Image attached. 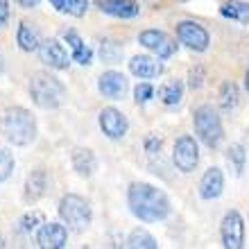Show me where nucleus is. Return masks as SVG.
Listing matches in <instances>:
<instances>
[{
    "label": "nucleus",
    "instance_id": "f257e3e1",
    "mask_svg": "<svg viewBox=\"0 0 249 249\" xmlns=\"http://www.w3.org/2000/svg\"><path fill=\"white\" fill-rule=\"evenodd\" d=\"M127 202L129 211L143 222H161L170 215V199L165 197V193L145 181H134L129 186Z\"/></svg>",
    "mask_w": 249,
    "mask_h": 249
},
{
    "label": "nucleus",
    "instance_id": "f03ea898",
    "mask_svg": "<svg viewBox=\"0 0 249 249\" xmlns=\"http://www.w3.org/2000/svg\"><path fill=\"white\" fill-rule=\"evenodd\" d=\"M0 134L12 145L25 147L36 138V120L23 107H9L0 116Z\"/></svg>",
    "mask_w": 249,
    "mask_h": 249
},
{
    "label": "nucleus",
    "instance_id": "7ed1b4c3",
    "mask_svg": "<svg viewBox=\"0 0 249 249\" xmlns=\"http://www.w3.org/2000/svg\"><path fill=\"white\" fill-rule=\"evenodd\" d=\"M30 95L34 105L41 109H57L66 100V86L59 77H54L50 72H36L30 79Z\"/></svg>",
    "mask_w": 249,
    "mask_h": 249
},
{
    "label": "nucleus",
    "instance_id": "20e7f679",
    "mask_svg": "<svg viewBox=\"0 0 249 249\" xmlns=\"http://www.w3.org/2000/svg\"><path fill=\"white\" fill-rule=\"evenodd\" d=\"M59 217L61 222L68 227V231L82 233L84 229H89V224L93 220L91 204L86 202L84 197L68 193V195H64L59 199Z\"/></svg>",
    "mask_w": 249,
    "mask_h": 249
},
{
    "label": "nucleus",
    "instance_id": "39448f33",
    "mask_svg": "<svg viewBox=\"0 0 249 249\" xmlns=\"http://www.w3.org/2000/svg\"><path fill=\"white\" fill-rule=\"evenodd\" d=\"M193 123H195V131L199 141L209 147H217L222 143V120L217 116V111L211 105H199L195 109V116H193Z\"/></svg>",
    "mask_w": 249,
    "mask_h": 249
},
{
    "label": "nucleus",
    "instance_id": "423d86ee",
    "mask_svg": "<svg viewBox=\"0 0 249 249\" xmlns=\"http://www.w3.org/2000/svg\"><path fill=\"white\" fill-rule=\"evenodd\" d=\"M172 163L181 172H193L197 168V163H199V145L190 134H184V136H179L175 141Z\"/></svg>",
    "mask_w": 249,
    "mask_h": 249
},
{
    "label": "nucleus",
    "instance_id": "0eeeda50",
    "mask_svg": "<svg viewBox=\"0 0 249 249\" xmlns=\"http://www.w3.org/2000/svg\"><path fill=\"white\" fill-rule=\"evenodd\" d=\"M177 39L181 41L186 48L195 50V53L209 50V43H211L209 32H206L199 23H195V20H181V23H179L177 25Z\"/></svg>",
    "mask_w": 249,
    "mask_h": 249
},
{
    "label": "nucleus",
    "instance_id": "6e6552de",
    "mask_svg": "<svg viewBox=\"0 0 249 249\" xmlns=\"http://www.w3.org/2000/svg\"><path fill=\"white\" fill-rule=\"evenodd\" d=\"M222 245L227 249H240L245 245V220L238 211H227L222 217Z\"/></svg>",
    "mask_w": 249,
    "mask_h": 249
},
{
    "label": "nucleus",
    "instance_id": "1a4fd4ad",
    "mask_svg": "<svg viewBox=\"0 0 249 249\" xmlns=\"http://www.w3.org/2000/svg\"><path fill=\"white\" fill-rule=\"evenodd\" d=\"M138 43L143 48H147L150 53H154L159 59H168L177 50V43L165 32H161V30H145V32H141Z\"/></svg>",
    "mask_w": 249,
    "mask_h": 249
},
{
    "label": "nucleus",
    "instance_id": "9d476101",
    "mask_svg": "<svg viewBox=\"0 0 249 249\" xmlns=\"http://www.w3.org/2000/svg\"><path fill=\"white\" fill-rule=\"evenodd\" d=\"M39 59L48 66V68H54V71H66L71 66V57L66 53V48L61 46L57 39H46L41 41L39 46Z\"/></svg>",
    "mask_w": 249,
    "mask_h": 249
},
{
    "label": "nucleus",
    "instance_id": "9b49d317",
    "mask_svg": "<svg viewBox=\"0 0 249 249\" xmlns=\"http://www.w3.org/2000/svg\"><path fill=\"white\" fill-rule=\"evenodd\" d=\"M98 123H100L102 134H105L107 138H111V141L123 138L124 134H127V129H129V123L124 118V113H120L118 109H113V107H107V109L100 111Z\"/></svg>",
    "mask_w": 249,
    "mask_h": 249
},
{
    "label": "nucleus",
    "instance_id": "f8f14e48",
    "mask_svg": "<svg viewBox=\"0 0 249 249\" xmlns=\"http://www.w3.org/2000/svg\"><path fill=\"white\" fill-rule=\"evenodd\" d=\"M68 243V227L59 222H46L36 231V245L41 249H61Z\"/></svg>",
    "mask_w": 249,
    "mask_h": 249
},
{
    "label": "nucleus",
    "instance_id": "ddd939ff",
    "mask_svg": "<svg viewBox=\"0 0 249 249\" xmlns=\"http://www.w3.org/2000/svg\"><path fill=\"white\" fill-rule=\"evenodd\" d=\"M98 91L109 100H120L127 93V77L116 71L102 72L98 77Z\"/></svg>",
    "mask_w": 249,
    "mask_h": 249
},
{
    "label": "nucleus",
    "instance_id": "4468645a",
    "mask_svg": "<svg viewBox=\"0 0 249 249\" xmlns=\"http://www.w3.org/2000/svg\"><path fill=\"white\" fill-rule=\"evenodd\" d=\"M224 190V175L220 168H209L199 179V197L202 199H217Z\"/></svg>",
    "mask_w": 249,
    "mask_h": 249
},
{
    "label": "nucleus",
    "instance_id": "2eb2a0df",
    "mask_svg": "<svg viewBox=\"0 0 249 249\" xmlns=\"http://www.w3.org/2000/svg\"><path fill=\"white\" fill-rule=\"evenodd\" d=\"M129 71H131V75H136L141 79H152L163 72V64L147 57V54H138V57H131Z\"/></svg>",
    "mask_w": 249,
    "mask_h": 249
},
{
    "label": "nucleus",
    "instance_id": "dca6fc26",
    "mask_svg": "<svg viewBox=\"0 0 249 249\" xmlns=\"http://www.w3.org/2000/svg\"><path fill=\"white\" fill-rule=\"evenodd\" d=\"M100 12L116 16V18H136L138 5L134 0H98Z\"/></svg>",
    "mask_w": 249,
    "mask_h": 249
},
{
    "label": "nucleus",
    "instance_id": "f3484780",
    "mask_svg": "<svg viewBox=\"0 0 249 249\" xmlns=\"http://www.w3.org/2000/svg\"><path fill=\"white\" fill-rule=\"evenodd\" d=\"M71 161L79 177H91L93 172H95V168H98V159H95V154L89 147H75Z\"/></svg>",
    "mask_w": 249,
    "mask_h": 249
},
{
    "label": "nucleus",
    "instance_id": "a211bd4d",
    "mask_svg": "<svg viewBox=\"0 0 249 249\" xmlns=\"http://www.w3.org/2000/svg\"><path fill=\"white\" fill-rule=\"evenodd\" d=\"M46 188H48L46 170L43 168H34L25 179V199L27 202H36V199L46 195Z\"/></svg>",
    "mask_w": 249,
    "mask_h": 249
},
{
    "label": "nucleus",
    "instance_id": "6ab92c4d",
    "mask_svg": "<svg viewBox=\"0 0 249 249\" xmlns=\"http://www.w3.org/2000/svg\"><path fill=\"white\" fill-rule=\"evenodd\" d=\"M64 39L66 43L72 48V59L77 61V64L82 66H89L93 61V50L89 46H86L84 41L79 39V34L75 32V30H68V32H64Z\"/></svg>",
    "mask_w": 249,
    "mask_h": 249
},
{
    "label": "nucleus",
    "instance_id": "aec40b11",
    "mask_svg": "<svg viewBox=\"0 0 249 249\" xmlns=\"http://www.w3.org/2000/svg\"><path fill=\"white\" fill-rule=\"evenodd\" d=\"M159 98L165 107H177L184 98V84L179 79H168L163 82V86L159 89Z\"/></svg>",
    "mask_w": 249,
    "mask_h": 249
},
{
    "label": "nucleus",
    "instance_id": "412c9836",
    "mask_svg": "<svg viewBox=\"0 0 249 249\" xmlns=\"http://www.w3.org/2000/svg\"><path fill=\"white\" fill-rule=\"evenodd\" d=\"M16 43H18L20 50H25V53H34V50H39L41 39H39V34L34 32L27 23H20L18 32H16Z\"/></svg>",
    "mask_w": 249,
    "mask_h": 249
},
{
    "label": "nucleus",
    "instance_id": "4be33fe9",
    "mask_svg": "<svg viewBox=\"0 0 249 249\" xmlns=\"http://www.w3.org/2000/svg\"><path fill=\"white\" fill-rule=\"evenodd\" d=\"M50 5L61 14H68V16H84L86 9H89V0H48Z\"/></svg>",
    "mask_w": 249,
    "mask_h": 249
},
{
    "label": "nucleus",
    "instance_id": "5701e85b",
    "mask_svg": "<svg viewBox=\"0 0 249 249\" xmlns=\"http://www.w3.org/2000/svg\"><path fill=\"white\" fill-rule=\"evenodd\" d=\"M220 14L224 18L231 20H240V23H247L249 20V5L247 2H240V0H229L220 7Z\"/></svg>",
    "mask_w": 249,
    "mask_h": 249
},
{
    "label": "nucleus",
    "instance_id": "b1692460",
    "mask_svg": "<svg viewBox=\"0 0 249 249\" xmlns=\"http://www.w3.org/2000/svg\"><path fill=\"white\" fill-rule=\"evenodd\" d=\"M127 247L131 249H159V240L145 229H134L127 238Z\"/></svg>",
    "mask_w": 249,
    "mask_h": 249
},
{
    "label": "nucleus",
    "instance_id": "393cba45",
    "mask_svg": "<svg viewBox=\"0 0 249 249\" xmlns=\"http://www.w3.org/2000/svg\"><path fill=\"white\" fill-rule=\"evenodd\" d=\"M240 102V93H238V86L233 82H224L220 86V107L224 111H233Z\"/></svg>",
    "mask_w": 249,
    "mask_h": 249
},
{
    "label": "nucleus",
    "instance_id": "a878e982",
    "mask_svg": "<svg viewBox=\"0 0 249 249\" xmlns=\"http://www.w3.org/2000/svg\"><path fill=\"white\" fill-rule=\"evenodd\" d=\"M43 224H46V215H43L41 211H30V213L23 215V220H20V231L34 233V231H39Z\"/></svg>",
    "mask_w": 249,
    "mask_h": 249
},
{
    "label": "nucleus",
    "instance_id": "bb28decb",
    "mask_svg": "<svg viewBox=\"0 0 249 249\" xmlns=\"http://www.w3.org/2000/svg\"><path fill=\"white\" fill-rule=\"evenodd\" d=\"M100 57H102L105 64H116L123 57V48L116 41H102L100 43Z\"/></svg>",
    "mask_w": 249,
    "mask_h": 249
},
{
    "label": "nucleus",
    "instance_id": "cd10ccee",
    "mask_svg": "<svg viewBox=\"0 0 249 249\" xmlns=\"http://www.w3.org/2000/svg\"><path fill=\"white\" fill-rule=\"evenodd\" d=\"M227 159H229L233 168H236V175H243L245 170V161H247V152H245L243 145H231L229 150H227Z\"/></svg>",
    "mask_w": 249,
    "mask_h": 249
},
{
    "label": "nucleus",
    "instance_id": "c85d7f7f",
    "mask_svg": "<svg viewBox=\"0 0 249 249\" xmlns=\"http://www.w3.org/2000/svg\"><path fill=\"white\" fill-rule=\"evenodd\" d=\"M12 172H14V157H12V152H7V150H2V147H0V184L12 177Z\"/></svg>",
    "mask_w": 249,
    "mask_h": 249
},
{
    "label": "nucleus",
    "instance_id": "c756f323",
    "mask_svg": "<svg viewBox=\"0 0 249 249\" xmlns=\"http://www.w3.org/2000/svg\"><path fill=\"white\" fill-rule=\"evenodd\" d=\"M154 98V86L143 82V84H138L134 89V100H136V105H145V102H150Z\"/></svg>",
    "mask_w": 249,
    "mask_h": 249
},
{
    "label": "nucleus",
    "instance_id": "7c9ffc66",
    "mask_svg": "<svg viewBox=\"0 0 249 249\" xmlns=\"http://www.w3.org/2000/svg\"><path fill=\"white\" fill-rule=\"evenodd\" d=\"M204 79H206V71H204L202 66L190 68V72H188V86L193 89V91H197V89L204 84Z\"/></svg>",
    "mask_w": 249,
    "mask_h": 249
},
{
    "label": "nucleus",
    "instance_id": "2f4dec72",
    "mask_svg": "<svg viewBox=\"0 0 249 249\" xmlns=\"http://www.w3.org/2000/svg\"><path fill=\"white\" fill-rule=\"evenodd\" d=\"M145 150L150 152V154L159 152V150H161V138L154 136V134H152V136H147V138H145Z\"/></svg>",
    "mask_w": 249,
    "mask_h": 249
},
{
    "label": "nucleus",
    "instance_id": "473e14b6",
    "mask_svg": "<svg viewBox=\"0 0 249 249\" xmlns=\"http://www.w3.org/2000/svg\"><path fill=\"white\" fill-rule=\"evenodd\" d=\"M7 18H9V2L0 0V25H5Z\"/></svg>",
    "mask_w": 249,
    "mask_h": 249
},
{
    "label": "nucleus",
    "instance_id": "72a5a7b5",
    "mask_svg": "<svg viewBox=\"0 0 249 249\" xmlns=\"http://www.w3.org/2000/svg\"><path fill=\"white\" fill-rule=\"evenodd\" d=\"M20 7H25V9H34V7H39L41 0H16Z\"/></svg>",
    "mask_w": 249,
    "mask_h": 249
},
{
    "label": "nucleus",
    "instance_id": "f704fd0d",
    "mask_svg": "<svg viewBox=\"0 0 249 249\" xmlns=\"http://www.w3.org/2000/svg\"><path fill=\"white\" fill-rule=\"evenodd\" d=\"M2 71H5V54L0 53V72H2Z\"/></svg>",
    "mask_w": 249,
    "mask_h": 249
},
{
    "label": "nucleus",
    "instance_id": "c9c22d12",
    "mask_svg": "<svg viewBox=\"0 0 249 249\" xmlns=\"http://www.w3.org/2000/svg\"><path fill=\"white\" fill-rule=\"evenodd\" d=\"M245 84H247V91H249V71H247V77H245Z\"/></svg>",
    "mask_w": 249,
    "mask_h": 249
},
{
    "label": "nucleus",
    "instance_id": "e433bc0d",
    "mask_svg": "<svg viewBox=\"0 0 249 249\" xmlns=\"http://www.w3.org/2000/svg\"><path fill=\"white\" fill-rule=\"evenodd\" d=\"M0 247H5V240H2V236H0Z\"/></svg>",
    "mask_w": 249,
    "mask_h": 249
}]
</instances>
